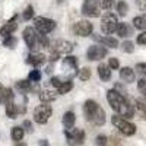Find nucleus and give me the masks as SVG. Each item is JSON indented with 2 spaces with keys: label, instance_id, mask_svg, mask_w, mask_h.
Listing matches in <instances>:
<instances>
[{
  "label": "nucleus",
  "instance_id": "1",
  "mask_svg": "<svg viewBox=\"0 0 146 146\" xmlns=\"http://www.w3.org/2000/svg\"><path fill=\"white\" fill-rule=\"evenodd\" d=\"M107 101L114 111L121 115L123 118H131L135 115V108L130 105V102L126 100V96L123 94H120L115 89H110L107 92Z\"/></svg>",
  "mask_w": 146,
  "mask_h": 146
},
{
  "label": "nucleus",
  "instance_id": "2",
  "mask_svg": "<svg viewBox=\"0 0 146 146\" xmlns=\"http://www.w3.org/2000/svg\"><path fill=\"white\" fill-rule=\"evenodd\" d=\"M83 114L86 117L88 121H91L95 126H104L105 124V113L104 110L100 107V104L94 101V100H88L83 105Z\"/></svg>",
  "mask_w": 146,
  "mask_h": 146
},
{
  "label": "nucleus",
  "instance_id": "3",
  "mask_svg": "<svg viewBox=\"0 0 146 146\" xmlns=\"http://www.w3.org/2000/svg\"><path fill=\"white\" fill-rule=\"evenodd\" d=\"M23 41H25V44L28 45V48H31V50H34V51L38 50V48H45V47L50 45L47 36L40 34L32 27H28V28L23 29Z\"/></svg>",
  "mask_w": 146,
  "mask_h": 146
},
{
  "label": "nucleus",
  "instance_id": "4",
  "mask_svg": "<svg viewBox=\"0 0 146 146\" xmlns=\"http://www.w3.org/2000/svg\"><path fill=\"white\" fill-rule=\"evenodd\" d=\"M111 123L123 133L124 136H133L136 133V126L133 123H130V121H127L126 118H123L121 115H118V114L111 117Z\"/></svg>",
  "mask_w": 146,
  "mask_h": 146
},
{
  "label": "nucleus",
  "instance_id": "5",
  "mask_svg": "<svg viewBox=\"0 0 146 146\" xmlns=\"http://www.w3.org/2000/svg\"><path fill=\"white\" fill-rule=\"evenodd\" d=\"M64 136L67 139L69 146H80L85 142V131L79 130V129H75V127L66 129L64 130Z\"/></svg>",
  "mask_w": 146,
  "mask_h": 146
},
{
  "label": "nucleus",
  "instance_id": "6",
  "mask_svg": "<svg viewBox=\"0 0 146 146\" xmlns=\"http://www.w3.org/2000/svg\"><path fill=\"white\" fill-rule=\"evenodd\" d=\"M51 107L47 105V102H42L41 105H38L35 110H34V120L35 123L38 124H45L48 118L51 117Z\"/></svg>",
  "mask_w": 146,
  "mask_h": 146
},
{
  "label": "nucleus",
  "instance_id": "7",
  "mask_svg": "<svg viewBox=\"0 0 146 146\" xmlns=\"http://www.w3.org/2000/svg\"><path fill=\"white\" fill-rule=\"evenodd\" d=\"M34 23H35V29L38 31L40 34H42V35L50 34V32L56 28V22H54L53 19L42 18V16L35 18V19H34Z\"/></svg>",
  "mask_w": 146,
  "mask_h": 146
},
{
  "label": "nucleus",
  "instance_id": "8",
  "mask_svg": "<svg viewBox=\"0 0 146 146\" xmlns=\"http://www.w3.org/2000/svg\"><path fill=\"white\" fill-rule=\"evenodd\" d=\"M82 13L88 18H98L100 16V2L98 0H85L82 5Z\"/></svg>",
  "mask_w": 146,
  "mask_h": 146
},
{
  "label": "nucleus",
  "instance_id": "9",
  "mask_svg": "<svg viewBox=\"0 0 146 146\" xmlns=\"http://www.w3.org/2000/svg\"><path fill=\"white\" fill-rule=\"evenodd\" d=\"M117 16L114 13H105L102 16V22H101V29L104 34H113L117 29Z\"/></svg>",
  "mask_w": 146,
  "mask_h": 146
},
{
  "label": "nucleus",
  "instance_id": "10",
  "mask_svg": "<svg viewBox=\"0 0 146 146\" xmlns=\"http://www.w3.org/2000/svg\"><path fill=\"white\" fill-rule=\"evenodd\" d=\"M108 54V50L102 45H91L86 51L88 60L91 62H98V60H102L105 56Z\"/></svg>",
  "mask_w": 146,
  "mask_h": 146
},
{
  "label": "nucleus",
  "instance_id": "11",
  "mask_svg": "<svg viewBox=\"0 0 146 146\" xmlns=\"http://www.w3.org/2000/svg\"><path fill=\"white\" fill-rule=\"evenodd\" d=\"M94 31V25L88 21H78L73 25V32L79 36H89Z\"/></svg>",
  "mask_w": 146,
  "mask_h": 146
},
{
  "label": "nucleus",
  "instance_id": "12",
  "mask_svg": "<svg viewBox=\"0 0 146 146\" xmlns=\"http://www.w3.org/2000/svg\"><path fill=\"white\" fill-rule=\"evenodd\" d=\"M51 51H54V53H57V54H70L72 51H73V44L72 42H69V41H66V40H58V41H56L54 44H53V47H51Z\"/></svg>",
  "mask_w": 146,
  "mask_h": 146
},
{
  "label": "nucleus",
  "instance_id": "13",
  "mask_svg": "<svg viewBox=\"0 0 146 146\" xmlns=\"http://www.w3.org/2000/svg\"><path fill=\"white\" fill-rule=\"evenodd\" d=\"M92 36H94L95 41L104 44L105 47H110V48H117L118 47V41L115 38H113V36H100V35H96V34H94Z\"/></svg>",
  "mask_w": 146,
  "mask_h": 146
},
{
  "label": "nucleus",
  "instance_id": "14",
  "mask_svg": "<svg viewBox=\"0 0 146 146\" xmlns=\"http://www.w3.org/2000/svg\"><path fill=\"white\" fill-rule=\"evenodd\" d=\"M15 98V94L12 92L10 88H0V104L7 105L9 102H12Z\"/></svg>",
  "mask_w": 146,
  "mask_h": 146
},
{
  "label": "nucleus",
  "instance_id": "15",
  "mask_svg": "<svg viewBox=\"0 0 146 146\" xmlns=\"http://www.w3.org/2000/svg\"><path fill=\"white\" fill-rule=\"evenodd\" d=\"M120 79L126 82V83H131V82H135L136 79V75H135V70L130 69V67H123L120 70Z\"/></svg>",
  "mask_w": 146,
  "mask_h": 146
},
{
  "label": "nucleus",
  "instance_id": "16",
  "mask_svg": "<svg viewBox=\"0 0 146 146\" xmlns=\"http://www.w3.org/2000/svg\"><path fill=\"white\" fill-rule=\"evenodd\" d=\"M16 18H13L12 21H9L6 25H3L2 28H0V35H3V36H7V35H10L12 32H15L16 29H18V23H16V21H15Z\"/></svg>",
  "mask_w": 146,
  "mask_h": 146
},
{
  "label": "nucleus",
  "instance_id": "17",
  "mask_svg": "<svg viewBox=\"0 0 146 146\" xmlns=\"http://www.w3.org/2000/svg\"><path fill=\"white\" fill-rule=\"evenodd\" d=\"M27 63H29L32 66H41L45 63V57H44V54H40V53H32L28 56Z\"/></svg>",
  "mask_w": 146,
  "mask_h": 146
},
{
  "label": "nucleus",
  "instance_id": "18",
  "mask_svg": "<svg viewBox=\"0 0 146 146\" xmlns=\"http://www.w3.org/2000/svg\"><path fill=\"white\" fill-rule=\"evenodd\" d=\"M98 75L102 79V82H108L110 79H111V69H110V66L101 63L98 66Z\"/></svg>",
  "mask_w": 146,
  "mask_h": 146
},
{
  "label": "nucleus",
  "instance_id": "19",
  "mask_svg": "<svg viewBox=\"0 0 146 146\" xmlns=\"http://www.w3.org/2000/svg\"><path fill=\"white\" fill-rule=\"evenodd\" d=\"M115 32H117L118 36L124 38V36L131 35V28L127 25L126 22H118V23H117V29H115Z\"/></svg>",
  "mask_w": 146,
  "mask_h": 146
},
{
  "label": "nucleus",
  "instance_id": "20",
  "mask_svg": "<svg viewBox=\"0 0 146 146\" xmlns=\"http://www.w3.org/2000/svg\"><path fill=\"white\" fill-rule=\"evenodd\" d=\"M56 96H57L56 91H48V89H44V91H41V92H40V100H41V102H51V101H54V100H56Z\"/></svg>",
  "mask_w": 146,
  "mask_h": 146
},
{
  "label": "nucleus",
  "instance_id": "21",
  "mask_svg": "<svg viewBox=\"0 0 146 146\" xmlns=\"http://www.w3.org/2000/svg\"><path fill=\"white\" fill-rule=\"evenodd\" d=\"M75 121H76V115L73 111H67L64 115H63V124L66 129H72L75 126Z\"/></svg>",
  "mask_w": 146,
  "mask_h": 146
},
{
  "label": "nucleus",
  "instance_id": "22",
  "mask_svg": "<svg viewBox=\"0 0 146 146\" xmlns=\"http://www.w3.org/2000/svg\"><path fill=\"white\" fill-rule=\"evenodd\" d=\"M18 114H19V107L12 101L6 105V115L9 118H18Z\"/></svg>",
  "mask_w": 146,
  "mask_h": 146
},
{
  "label": "nucleus",
  "instance_id": "23",
  "mask_svg": "<svg viewBox=\"0 0 146 146\" xmlns=\"http://www.w3.org/2000/svg\"><path fill=\"white\" fill-rule=\"evenodd\" d=\"M133 27L140 31H146V15L133 18Z\"/></svg>",
  "mask_w": 146,
  "mask_h": 146
},
{
  "label": "nucleus",
  "instance_id": "24",
  "mask_svg": "<svg viewBox=\"0 0 146 146\" xmlns=\"http://www.w3.org/2000/svg\"><path fill=\"white\" fill-rule=\"evenodd\" d=\"M10 135H12V139H13L15 142H21L23 135H25V130H23V127H21V126H15L13 129H12Z\"/></svg>",
  "mask_w": 146,
  "mask_h": 146
},
{
  "label": "nucleus",
  "instance_id": "25",
  "mask_svg": "<svg viewBox=\"0 0 146 146\" xmlns=\"http://www.w3.org/2000/svg\"><path fill=\"white\" fill-rule=\"evenodd\" d=\"M135 110L137 111V114H139V117H140L142 120H146V104H145V102L136 100V102H135Z\"/></svg>",
  "mask_w": 146,
  "mask_h": 146
},
{
  "label": "nucleus",
  "instance_id": "26",
  "mask_svg": "<svg viewBox=\"0 0 146 146\" xmlns=\"http://www.w3.org/2000/svg\"><path fill=\"white\" fill-rule=\"evenodd\" d=\"M16 89L21 92H29L32 89V82L31 80H19L16 83Z\"/></svg>",
  "mask_w": 146,
  "mask_h": 146
},
{
  "label": "nucleus",
  "instance_id": "27",
  "mask_svg": "<svg viewBox=\"0 0 146 146\" xmlns=\"http://www.w3.org/2000/svg\"><path fill=\"white\" fill-rule=\"evenodd\" d=\"M72 88H73V82L72 80H66L63 85H60V86L57 88V94H67L69 91H72Z\"/></svg>",
  "mask_w": 146,
  "mask_h": 146
},
{
  "label": "nucleus",
  "instance_id": "28",
  "mask_svg": "<svg viewBox=\"0 0 146 146\" xmlns=\"http://www.w3.org/2000/svg\"><path fill=\"white\" fill-rule=\"evenodd\" d=\"M127 10H129V6L127 3L124 2V0H120V2L117 3V12L120 16H126L127 15Z\"/></svg>",
  "mask_w": 146,
  "mask_h": 146
},
{
  "label": "nucleus",
  "instance_id": "29",
  "mask_svg": "<svg viewBox=\"0 0 146 146\" xmlns=\"http://www.w3.org/2000/svg\"><path fill=\"white\" fill-rule=\"evenodd\" d=\"M18 44V40L15 38V36H12V35H7L5 36V40H3V45L7 47V48H15Z\"/></svg>",
  "mask_w": 146,
  "mask_h": 146
},
{
  "label": "nucleus",
  "instance_id": "30",
  "mask_svg": "<svg viewBox=\"0 0 146 146\" xmlns=\"http://www.w3.org/2000/svg\"><path fill=\"white\" fill-rule=\"evenodd\" d=\"M76 57H73V56H67L64 58V62H63V67H72V69H76Z\"/></svg>",
  "mask_w": 146,
  "mask_h": 146
},
{
  "label": "nucleus",
  "instance_id": "31",
  "mask_svg": "<svg viewBox=\"0 0 146 146\" xmlns=\"http://www.w3.org/2000/svg\"><path fill=\"white\" fill-rule=\"evenodd\" d=\"M78 75H79V79L80 80H88V79H91V69H88V67H83L79 73H78Z\"/></svg>",
  "mask_w": 146,
  "mask_h": 146
},
{
  "label": "nucleus",
  "instance_id": "32",
  "mask_svg": "<svg viewBox=\"0 0 146 146\" xmlns=\"http://www.w3.org/2000/svg\"><path fill=\"white\" fill-rule=\"evenodd\" d=\"M121 48H123L124 53H129V54L135 51V45H133L131 41H124L123 44H121Z\"/></svg>",
  "mask_w": 146,
  "mask_h": 146
},
{
  "label": "nucleus",
  "instance_id": "33",
  "mask_svg": "<svg viewBox=\"0 0 146 146\" xmlns=\"http://www.w3.org/2000/svg\"><path fill=\"white\" fill-rule=\"evenodd\" d=\"M32 16H34V7L32 6H28L25 10H23L22 18L25 19V21H29V19H32Z\"/></svg>",
  "mask_w": 146,
  "mask_h": 146
},
{
  "label": "nucleus",
  "instance_id": "34",
  "mask_svg": "<svg viewBox=\"0 0 146 146\" xmlns=\"http://www.w3.org/2000/svg\"><path fill=\"white\" fill-rule=\"evenodd\" d=\"M40 79H41L40 70H32V72L29 73V80H31V82H40Z\"/></svg>",
  "mask_w": 146,
  "mask_h": 146
},
{
  "label": "nucleus",
  "instance_id": "35",
  "mask_svg": "<svg viewBox=\"0 0 146 146\" xmlns=\"http://www.w3.org/2000/svg\"><path fill=\"white\" fill-rule=\"evenodd\" d=\"M114 5V0H100V7L108 10V9H111Z\"/></svg>",
  "mask_w": 146,
  "mask_h": 146
},
{
  "label": "nucleus",
  "instance_id": "36",
  "mask_svg": "<svg viewBox=\"0 0 146 146\" xmlns=\"http://www.w3.org/2000/svg\"><path fill=\"white\" fill-rule=\"evenodd\" d=\"M95 143L98 145V146H105V145L108 143V139H107V136H104V135H100V136H96V140H95Z\"/></svg>",
  "mask_w": 146,
  "mask_h": 146
},
{
  "label": "nucleus",
  "instance_id": "37",
  "mask_svg": "<svg viewBox=\"0 0 146 146\" xmlns=\"http://www.w3.org/2000/svg\"><path fill=\"white\" fill-rule=\"evenodd\" d=\"M66 80H67V79H64V80H63L62 78H57V76H56V78H51V80H50V82H51V85H53L54 88H58L60 85H63Z\"/></svg>",
  "mask_w": 146,
  "mask_h": 146
},
{
  "label": "nucleus",
  "instance_id": "38",
  "mask_svg": "<svg viewBox=\"0 0 146 146\" xmlns=\"http://www.w3.org/2000/svg\"><path fill=\"white\" fill-rule=\"evenodd\" d=\"M108 66H110V69H111V70H115V69L120 67V63H118V60H117L115 57H113V58H110Z\"/></svg>",
  "mask_w": 146,
  "mask_h": 146
},
{
  "label": "nucleus",
  "instance_id": "39",
  "mask_svg": "<svg viewBox=\"0 0 146 146\" xmlns=\"http://www.w3.org/2000/svg\"><path fill=\"white\" fill-rule=\"evenodd\" d=\"M136 70L140 73L143 78H146V63H139V64H136Z\"/></svg>",
  "mask_w": 146,
  "mask_h": 146
},
{
  "label": "nucleus",
  "instance_id": "40",
  "mask_svg": "<svg viewBox=\"0 0 146 146\" xmlns=\"http://www.w3.org/2000/svg\"><path fill=\"white\" fill-rule=\"evenodd\" d=\"M137 44H140V45H146V31H143L140 35H137Z\"/></svg>",
  "mask_w": 146,
  "mask_h": 146
},
{
  "label": "nucleus",
  "instance_id": "41",
  "mask_svg": "<svg viewBox=\"0 0 146 146\" xmlns=\"http://www.w3.org/2000/svg\"><path fill=\"white\" fill-rule=\"evenodd\" d=\"M136 3L140 12H143V15H146V0H136Z\"/></svg>",
  "mask_w": 146,
  "mask_h": 146
},
{
  "label": "nucleus",
  "instance_id": "42",
  "mask_svg": "<svg viewBox=\"0 0 146 146\" xmlns=\"http://www.w3.org/2000/svg\"><path fill=\"white\" fill-rule=\"evenodd\" d=\"M23 129H25L28 133H32V123L29 120H25L23 121Z\"/></svg>",
  "mask_w": 146,
  "mask_h": 146
},
{
  "label": "nucleus",
  "instance_id": "43",
  "mask_svg": "<svg viewBox=\"0 0 146 146\" xmlns=\"http://www.w3.org/2000/svg\"><path fill=\"white\" fill-rule=\"evenodd\" d=\"M145 86H146V79H140V80L137 82V88H139V91L142 92V91L145 89Z\"/></svg>",
  "mask_w": 146,
  "mask_h": 146
},
{
  "label": "nucleus",
  "instance_id": "44",
  "mask_svg": "<svg viewBox=\"0 0 146 146\" xmlns=\"http://www.w3.org/2000/svg\"><path fill=\"white\" fill-rule=\"evenodd\" d=\"M40 146H48V143H47L45 140H41V142H40Z\"/></svg>",
  "mask_w": 146,
  "mask_h": 146
},
{
  "label": "nucleus",
  "instance_id": "45",
  "mask_svg": "<svg viewBox=\"0 0 146 146\" xmlns=\"http://www.w3.org/2000/svg\"><path fill=\"white\" fill-rule=\"evenodd\" d=\"M15 146H27V145H25V143H19V142H16Z\"/></svg>",
  "mask_w": 146,
  "mask_h": 146
},
{
  "label": "nucleus",
  "instance_id": "46",
  "mask_svg": "<svg viewBox=\"0 0 146 146\" xmlns=\"http://www.w3.org/2000/svg\"><path fill=\"white\" fill-rule=\"evenodd\" d=\"M142 94H143V96H145V98H146V86H145V89L142 91Z\"/></svg>",
  "mask_w": 146,
  "mask_h": 146
},
{
  "label": "nucleus",
  "instance_id": "47",
  "mask_svg": "<svg viewBox=\"0 0 146 146\" xmlns=\"http://www.w3.org/2000/svg\"><path fill=\"white\" fill-rule=\"evenodd\" d=\"M0 88H2V85H0Z\"/></svg>",
  "mask_w": 146,
  "mask_h": 146
}]
</instances>
